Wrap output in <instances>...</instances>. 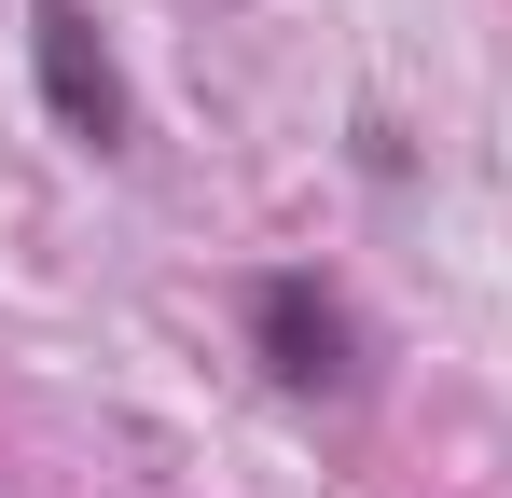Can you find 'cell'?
<instances>
[{"mask_svg":"<svg viewBox=\"0 0 512 498\" xmlns=\"http://www.w3.org/2000/svg\"><path fill=\"white\" fill-rule=\"evenodd\" d=\"M28 70H42V111L84 139V153H125V70H111V42H97L84 0H28Z\"/></svg>","mask_w":512,"mask_h":498,"instance_id":"obj_1","label":"cell"},{"mask_svg":"<svg viewBox=\"0 0 512 498\" xmlns=\"http://www.w3.org/2000/svg\"><path fill=\"white\" fill-rule=\"evenodd\" d=\"M250 346H263L277 388H346V374H360V332H346V305L319 277H263L250 291Z\"/></svg>","mask_w":512,"mask_h":498,"instance_id":"obj_2","label":"cell"}]
</instances>
